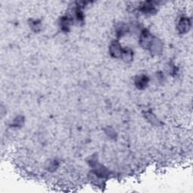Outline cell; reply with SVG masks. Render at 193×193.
<instances>
[{
    "instance_id": "6da1fadb",
    "label": "cell",
    "mask_w": 193,
    "mask_h": 193,
    "mask_svg": "<svg viewBox=\"0 0 193 193\" xmlns=\"http://www.w3.org/2000/svg\"><path fill=\"white\" fill-rule=\"evenodd\" d=\"M149 49L150 51V53L153 55H159L162 52L163 50V44L159 39L156 37H153L150 44Z\"/></svg>"
},
{
    "instance_id": "7a4b0ae2",
    "label": "cell",
    "mask_w": 193,
    "mask_h": 193,
    "mask_svg": "<svg viewBox=\"0 0 193 193\" xmlns=\"http://www.w3.org/2000/svg\"><path fill=\"white\" fill-rule=\"evenodd\" d=\"M154 36H152V34L149 32L148 30H144L140 36V43L143 48L146 49H149L150 44H151L152 40H153Z\"/></svg>"
},
{
    "instance_id": "3957f363",
    "label": "cell",
    "mask_w": 193,
    "mask_h": 193,
    "mask_svg": "<svg viewBox=\"0 0 193 193\" xmlns=\"http://www.w3.org/2000/svg\"><path fill=\"white\" fill-rule=\"evenodd\" d=\"M124 48H121V45L118 42H113L110 45V53L112 56L115 58H121L122 52Z\"/></svg>"
},
{
    "instance_id": "277c9868",
    "label": "cell",
    "mask_w": 193,
    "mask_h": 193,
    "mask_svg": "<svg viewBox=\"0 0 193 193\" xmlns=\"http://www.w3.org/2000/svg\"><path fill=\"white\" fill-rule=\"evenodd\" d=\"M191 27V21L187 17H182L178 23V30L180 33H186Z\"/></svg>"
},
{
    "instance_id": "5b68a950",
    "label": "cell",
    "mask_w": 193,
    "mask_h": 193,
    "mask_svg": "<svg viewBox=\"0 0 193 193\" xmlns=\"http://www.w3.org/2000/svg\"><path fill=\"white\" fill-rule=\"evenodd\" d=\"M149 81V78L146 75H141L136 77L135 79H134V83H135V85L137 86V88H139V89H144L148 85Z\"/></svg>"
},
{
    "instance_id": "8992f818",
    "label": "cell",
    "mask_w": 193,
    "mask_h": 193,
    "mask_svg": "<svg viewBox=\"0 0 193 193\" xmlns=\"http://www.w3.org/2000/svg\"><path fill=\"white\" fill-rule=\"evenodd\" d=\"M71 24V20L69 18L66 17H62L61 20V26L63 30L66 31L69 30V26Z\"/></svg>"
},
{
    "instance_id": "52a82bcc",
    "label": "cell",
    "mask_w": 193,
    "mask_h": 193,
    "mask_svg": "<svg viewBox=\"0 0 193 193\" xmlns=\"http://www.w3.org/2000/svg\"><path fill=\"white\" fill-rule=\"evenodd\" d=\"M145 115L146 119L149 120L152 124L156 125H159V121L157 119V118H156V115H155L154 114L152 113L151 112H147V113H146Z\"/></svg>"
},
{
    "instance_id": "ba28073f",
    "label": "cell",
    "mask_w": 193,
    "mask_h": 193,
    "mask_svg": "<svg viewBox=\"0 0 193 193\" xmlns=\"http://www.w3.org/2000/svg\"><path fill=\"white\" fill-rule=\"evenodd\" d=\"M128 32V27L124 24H121L116 29V34L118 37H121Z\"/></svg>"
},
{
    "instance_id": "9c48e42d",
    "label": "cell",
    "mask_w": 193,
    "mask_h": 193,
    "mask_svg": "<svg viewBox=\"0 0 193 193\" xmlns=\"http://www.w3.org/2000/svg\"><path fill=\"white\" fill-rule=\"evenodd\" d=\"M41 26H42V23H41L39 20H33L32 23H30L31 28L36 32L38 30H40Z\"/></svg>"
},
{
    "instance_id": "30bf717a",
    "label": "cell",
    "mask_w": 193,
    "mask_h": 193,
    "mask_svg": "<svg viewBox=\"0 0 193 193\" xmlns=\"http://www.w3.org/2000/svg\"><path fill=\"white\" fill-rule=\"evenodd\" d=\"M23 122V117H17V118H15V121H14V125L18 127V126L22 125Z\"/></svg>"
},
{
    "instance_id": "8fae6325",
    "label": "cell",
    "mask_w": 193,
    "mask_h": 193,
    "mask_svg": "<svg viewBox=\"0 0 193 193\" xmlns=\"http://www.w3.org/2000/svg\"><path fill=\"white\" fill-rule=\"evenodd\" d=\"M58 167V164L56 161H53L52 163H51L50 166H49V170H54L57 167Z\"/></svg>"
}]
</instances>
